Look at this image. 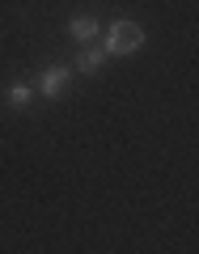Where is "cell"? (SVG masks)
<instances>
[{
    "instance_id": "6da1fadb",
    "label": "cell",
    "mask_w": 199,
    "mask_h": 254,
    "mask_svg": "<svg viewBox=\"0 0 199 254\" xmlns=\"http://www.w3.org/2000/svg\"><path fill=\"white\" fill-rule=\"evenodd\" d=\"M102 47H106V55H136L144 47V26L140 21H115Z\"/></svg>"
},
{
    "instance_id": "7a4b0ae2",
    "label": "cell",
    "mask_w": 199,
    "mask_h": 254,
    "mask_svg": "<svg viewBox=\"0 0 199 254\" xmlns=\"http://www.w3.org/2000/svg\"><path fill=\"white\" fill-rule=\"evenodd\" d=\"M68 81H72V68H64V64H55V68H47V72L38 76V85H34V89L43 93V98H60V93H64V85H68Z\"/></svg>"
},
{
    "instance_id": "3957f363",
    "label": "cell",
    "mask_w": 199,
    "mask_h": 254,
    "mask_svg": "<svg viewBox=\"0 0 199 254\" xmlns=\"http://www.w3.org/2000/svg\"><path fill=\"white\" fill-rule=\"evenodd\" d=\"M68 34H72L76 43H93V38L102 34V21L98 17H72L68 21Z\"/></svg>"
},
{
    "instance_id": "277c9868",
    "label": "cell",
    "mask_w": 199,
    "mask_h": 254,
    "mask_svg": "<svg viewBox=\"0 0 199 254\" xmlns=\"http://www.w3.org/2000/svg\"><path fill=\"white\" fill-rule=\"evenodd\" d=\"M102 64H106V47H85L76 55V72H98Z\"/></svg>"
},
{
    "instance_id": "5b68a950",
    "label": "cell",
    "mask_w": 199,
    "mask_h": 254,
    "mask_svg": "<svg viewBox=\"0 0 199 254\" xmlns=\"http://www.w3.org/2000/svg\"><path fill=\"white\" fill-rule=\"evenodd\" d=\"M4 98H9L13 110H26L30 102H34V85H9V93H4Z\"/></svg>"
}]
</instances>
